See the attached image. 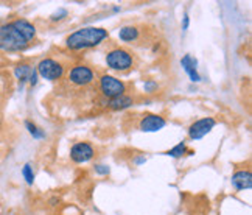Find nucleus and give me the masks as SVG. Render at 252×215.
<instances>
[{
  "mask_svg": "<svg viewBox=\"0 0 252 215\" xmlns=\"http://www.w3.org/2000/svg\"><path fill=\"white\" fill-rule=\"evenodd\" d=\"M107 38V30L97 28V27H86L75 33H72L67 38V47L72 50L91 49L98 44H101Z\"/></svg>",
  "mask_w": 252,
  "mask_h": 215,
  "instance_id": "1",
  "label": "nucleus"
},
{
  "mask_svg": "<svg viewBox=\"0 0 252 215\" xmlns=\"http://www.w3.org/2000/svg\"><path fill=\"white\" fill-rule=\"evenodd\" d=\"M28 46L21 33L14 28L13 24H6L0 27V50L5 52H19Z\"/></svg>",
  "mask_w": 252,
  "mask_h": 215,
  "instance_id": "2",
  "label": "nucleus"
},
{
  "mask_svg": "<svg viewBox=\"0 0 252 215\" xmlns=\"http://www.w3.org/2000/svg\"><path fill=\"white\" fill-rule=\"evenodd\" d=\"M106 64L114 70H128L132 66V56L123 49H114L106 55Z\"/></svg>",
  "mask_w": 252,
  "mask_h": 215,
  "instance_id": "3",
  "label": "nucleus"
},
{
  "mask_svg": "<svg viewBox=\"0 0 252 215\" xmlns=\"http://www.w3.org/2000/svg\"><path fill=\"white\" fill-rule=\"evenodd\" d=\"M38 74L46 78V80H50V81H55V80H59L62 77V74H64V67H62L58 61L55 59H42L39 64H38Z\"/></svg>",
  "mask_w": 252,
  "mask_h": 215,
  "instance_id": "4",
  "label": "nucleus"
},
{
  "mask_svg": "<svg viewBox=\"0 0 252 215\" xmlns=\"http://www.w3.org/2000/svg\"><path fill=\"white\" fill-rule=\"evenodd\" d=\"M100 89H101L103 95L111 100V98L125 95V89L126 87H125V84L120 81V80H117L115 77L103 75L101 80H100Z\"/></svg>",
  "mask_w": 252,
  "mask_h": 215,
  "instance_id": "5",
  "label": "nucleus"
},
{
  "mask_svg": "<svg viewBox=\"0 0 252 215\" xmlns=\"http://www.w3.org/2000/svg\"><path fill=\"white\" fill-rule=\"evenodd\" d=\"M69 80L76 86H87L94 81V72L87 66H75L70 70Z\"/></svg>",
  "mask_w": 252,
  "mask_h": 215,
  "instance_id": "6",
  "label": "nucleus"
},
{
  "mask_svg": "<svg viewBox=\"0 0 252 215\" xmlns=\"http://www.w3.org/2000/svg\"><path fill=\"white\" fill-rule=\"evenodd\" d=\"M217 125V122H215L212 117H205V119H201L195 122L190 130H188V136H190V139L193 140H198V139H202L205 134H209L213 127Z\"/></svg>",
  "mask_w": 252,
  "mask_h": 215,
  "instance_id": "7",
  "label": "nucleus"
},
{
  "mask_svg": "<svg viewBox=\"0 0 252 215\" xmlns=\"http://www.w3.org/2000/svg\"><path fill=\"white\" fill-rule=\"evenodd\" d=\"M70 158L76 164H83L94 158V148L87 142H78L70 150Z\"/></svg>",
  "mask_w": 252,
  "mask_h": 215,
  "instance_id": "8",
  "label": "nucleus"
},
{
  "mask_svg": "<svg viewBox=\"0 0 252 215\" xmlns=\"http://www.w3.org/2000/svg\"><path fill=\"white\" fill-rule=\"evenodd\" d=\"M167 125L165 119L156 114H147L140 122V130L143 133H156Z\"/></svg>",
  "mask_w": 252,
  "mask_h": 215,
  "instance_id": "9",
  "label": "nucleus"
},
{
  "mask_svg": "<svg viewBox=\"0 0 252 215\" xmlns=\"http://www.w3.org/2000/svg\"><path fill=\"white\" fill-rule=\"evenodd\" d=\"M14 75L16 78L19 80L21 83H25L28 81L31 86H34L38 83V72H36L34 67L28 66V64H21L14 69Z\"/></svg>",
  "mask_w": 252,
  "mask_h": 215,
  "instance_id": "10",
  "label": "nucleus"
},
{
  "mask_svg": "<svg viewBox=\"0 0 252 215\" xmlns=\"http://www.w3.org/2000/svg\"><path fill=\"white\" fill-rule=\"evenodd\" d=\"M232 184L237 190H245L251 189L252 186V175L249 170H240L232 176Z\"/></svg>",
  "mask_w": 252,
  "mask_h": 215,
  "instance_id": "11",
  "label": "nucleus"
},
{
  "mask_svg": "<svg viewBox=\"0 0 252 215\" xmlns=\"http://www.w3.org/2000/svg\"><path fill=\"white\" fill-rule=\"evenodd\" d=\"M14 25V28L21 33L22 38L26 41V42H30L31 39H34V36H36V28H34V25L30 24L28 21H25V19H17L14 22H11Z\"/></svg>",
  "mask_w": 252,
  "mask_h": 215,
  "instance_id": "12",
  "label": "nucleus"
},
{
  "mask_svg": "<svg viewBox=\"0 0 252 215\" xmlns=\"http://www.w3.org/2000/svg\"><path fill=\"white\" fill-rule=\"evenodd\" d=\"M181 64H182V67H184V70L188 74V77H190V80L193 83H198L201 80V77H200V74H198V70H196V59L195 58H192L190 55H185L182 59H181Z\"/></svg>",
  "mask_w": 252,
  "mask_h": 215,
  "instance_id": "13",
  "label": "nucleus"
},
{
  "mask_svg": "<svg viewBox=\"0 0 252 215\" xmlns=\"http://www.w3.org/2000/svg\"><path fill=\"white\" fill-rule=\"evenodd\" d=\"M109 108L111 109H115V111H119V109H126V108H129L132 105V98L128 97V95H120V97H115V98H111L109 100Z\"/></svg>",
  "mask_w": 252,
  "mask_h": 215,
  "instance_id": "14",
  "label": "nucleus"
},
{
  "mask_svg": "<svg viewBox=\"0 0 252 215\" xmlns=\"http://www.w3.org/2000/svg\"><path fill=\"white\" fill-rule=\"evenodd\" d=\"M137 34H139V31H137V28L136 27H123V28H120V31H119V38L122 39V41H134L137 38Z\"/></svg>",
  "mask_w": 252,
  "mask_h": 215,
  "instance_id": "15",
  "label": "nucleus"
},
{
  "mask_svg": "<svg viewBox=\"0 0 252 215\" xmlns=\"http://www.w3.org/2000/svg\"><path fill=\"white\" fill-rule=\"evenodd\" d=\"M184 153H187V145L184 142H181V143H177V145L175 147V148H172L168 151V156H173V158H181Z\"/></svg>",
  "mask_w": 252,
  "mask_h": 215,
  "instance_id": "16",
  "label": "nucleus"
},
{
  "mask_svg": "<svg viewBox=\"0 0 252 215\" xmlns=\"http://www.w3.org/2000/svg\"><path fill=\"white\" fill-rule=\"evenodd\" d=\"M25 127L28 128V133L31 134L33 137H36V139H42L44 136H46V134H44L38 127H36V125H33L31 122H25Z\"/></svg>",
  "mask_w": 252,
  "mask_h": 215,
  "instance_id": "17",
  "label": "nucleus"
},
{
  "mask_svg": "<svg viewBox=\"0 0 252 215\" xmlns=\"http://www.w3.org/2000/svg\"><path fill=\"white\" fill-rule=\"evenodd\" d=\"M22 175H24V178H25V181H26V184H33V181H34V175H33V170H31V165L30 164H25L24 165V168H22Z\"/></svg>",
  "mask_w": 252,
  "mask_h": 215,
  "instance_id": "18",
  "label": "nucleus"
},
{
  "mask_svg": "<svg viewBox=\"0 0 252 215\" xmlns=\"http://www.w3.org/2000/svg\"><path fill=\"white\" fill-rule=\"evenodd\" d=\"M66 16H67L66 10H59L58 13H55V14L51 16V21H61V19H64Z\"/></svg>",
  "mask_w": 252,
  "mask_h": 215,
  "instance_id": "19",
  "label": "nucleus"
},
{
  "mask_svg": "<svg viewBox=\"0 0 252 215\" xmlns=\"http://www.w3.org/2000/svg\"><path fill=\"white\" fill-rule=\"evenodd\" d=\"M95 172L100 173V175H107V173H109V167H107V165H97Z\"/></svg>",
  "mask_w": 252,
  "mask_h": 215,
  "instance_id": "20",
  "label": "nucleus"
},
{
  "mask_svg": "<svg viewBox=\"0 0 252 215\" xmlns=\"http://www.w3.org/2000/svg\"><path fill=\"white\" fill-rule=\"evenodd\" d=\"M143 87H145V91H147V92H151L152 89H156V87H157V84H156L154 81H148V83H145V86H143Z\"/></svg>",
  "mask_w": 252,
  "mask_h": 215,
  "instance_id": "21",
  "label": "nucleus"
},
{
  "mask_svg": "<svg viewBox=\"0 0 252 215\" xmlns=\"http://www.w3.org/2000/svg\"><path fill=\"white\" fill-rule=\"evenodd\" d=\"M182 28H184V30H187V28H188V16H185V17H184V27H182Z\"/></svg>",
  "mask_w": 252,
  "mask_h": 215,
  "instance_id": "22",
  "label": "nucleus"
}]
</instances>
